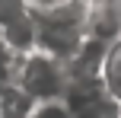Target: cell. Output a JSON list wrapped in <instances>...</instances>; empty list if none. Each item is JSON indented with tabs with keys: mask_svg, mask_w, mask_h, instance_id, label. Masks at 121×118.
<instances>
[{
	"mask_svg": "<svg viewBox=\"0 0 121 118\" xmlns=\"http://www.w3.org/2000/svg\"><path fill=\"white\" fill-rule=\"evenodd\" d=\"M99 80H102V89L115 105H121V35L108 45L105 51L102 70H99Z\"/></svg>",
	"mask_w": 121,
	"mask_h": 118,
	"instance_id": "3",
	"label": "cell"
},
{
	"mask_svg": "<svg viewBox=\"0 0 121 118\" xmlns=\"http://www.w3.org/2000/svg\"><path fill=\"white\" fill-rule=\"evenodd\" d=\"M29 118H73V109L67 105V99H48V102H35Z\"/></svg>",
	"mask_w": 121,
	"mask_h": 118,
	"instance_id": "5",
	"label": "cell"
},
{
	"mask_svg": "<svg viewBox=\"0 0 121 118\" xmlns=\"http://www.w3.org/2000/svg\"><path fill=\"white\" fill-rule=\"evenodd\" d=\"M32 109H35V99L19 83H0V118H29Z\"/></svg>",
	"mask_w": 121,
	"mask_h": 118,
	"instance_id": "4",
	"label": "cell"
},
{
	"mask_svg": "<svg viewBox=\"0 0 121 118\" xmlns=\"http://www.w3.org/2000/svg\"><path fill=\"white\" fill-rule=\"evenodd\" d=\"M35 29L86 32V0H16Z\"/></svg>",
	"mask_w": 121,
	"mask_h": 118,
	"instance_id": "2",
	"label": "cell"
},
{
	"mask_svg": "<svg viewBox=\"0 0 121 118\" xmlns=\"http://www.w3.org/2000/svg\"><path fill=\"white\" fill-rule=\"evenodd\" d=\"M10 80L19 83L35 102L64 99L67 86H70V67H67L64 57L51 54L45 48H29L22 54H16Z\"/></svg>",
	"mask_w": 121,
	"mask_h": 118,
	"instance_id": "1",
	"label": "cell"
}]
</instances>
